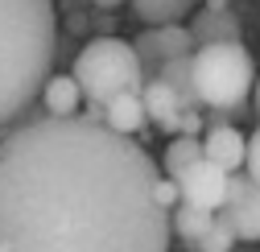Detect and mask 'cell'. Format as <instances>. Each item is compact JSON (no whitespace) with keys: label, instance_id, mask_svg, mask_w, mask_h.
<instances>
[{"label":"cell","instance_id":"cell-1","mask_svg":"<svg viewBox=\"0 0 260 252\" xmlns=\"http://www.w3.org/2000/svg\"><path fill=\"white\" fill-rule=\"evenodd\" d=\"M153 157L79 116H29L0 137V252H170Z\"/></svg>","mask_w":260,"mask_h":252},{"label":"cell","instance_id":"cell-2","mask_svg":"<svg viewBox=\"0 0 260 252\" xmlns=\"http://www.w3.org/2000/svg\"><path fill=\"white\" fill-rule=\"evenodd\" d=\"M58 46L54 0H0V133L42 100Z\"/></svg>","mask_w":260,"mask_h":252},{"label":"cell","instance_id":"cell-3","mask_svg":"<svg viewBox=\"0 0 260 252\" xmlns=\"http://www.w3.org/2000/svg\"><path fill=\"white\" fill-rule=\"evenodd\" d=\"M83 87V100L91 104H112L124 91H145V62L133 42L120 38H91L71 71Z\"/></svg>","mask_w":260,"mask_h":252},{"label":"cell","instance_id":"cell-4","mask_svg":"<svg viewBox=\"0 0 260 252\" xmlns=\"http://www.w3.org/2000/svg\"><path fill=\"white\" fill-rule=\"evenodd\" d=\"M256 62L244 42H215L194 50V87L199 104L211 112H236L248 104V91H256Z\"/></svg>","mask_w":260,"mask_h":252},{"label":"cell","instance_id":"cell-5","mask_svg":"<svg viewBox=\"0 0 260 252\" xmlns=\"http://www.w3.org/2000/svg\"><path fill=\"white\" fill-rule=\"evenodd\" d=\"M133 46H137V54L145 62V83L157 79V67H166V62L186 58V54L199 50V46H194L190 25H149L145 34H137Z\"/></svg>","mask_w":260,"mask_h":252},{"label":"cell","instance_id":"cell-6","mask_svg":"<svg viewBox=\"0 0 260 252\" xmlns=\"http://www.w3.org/2000/svg\"><path fill=\"white\" fill-rule=\"evenodd\" d=\"M219 215L236 228L240 240H260V182H252L248 174H232L227 203Z\"/></svg>","mask_w":260,"mask_h":252},{"label":"cell","instance_id":"cell-7","mask_svg":"<svg viewBox=\"0 0 260 252\" xmlns=\"http://www.w3.org/2000/svg\"><path fill=\"white\" fill-rule=\"evenodd\" d=\"M227 182H232V174H227L223 166H215V162H207V157H203L194 170H186V174L178 178V186H182V203L203 207V211H223V203H227Z\"/></svg>","mask_w":260,"mask_h":252},{"label":"cell","instance_id":"cell-8","mask_svg":"<svg viewBox=\"0 0 260 252\" xmlns=\"http://www.w3.org/2000/svg\"><path fill=\"white\" fill-rule=\"evenodd\" d=\"M203 153H207V162L223 166L227 174H240V166H248V141L232 124H211L203 133Z\"/></svg>","mask_w":260,"mask_h":252},{"label":"cell","instance_id":"cell-9","mask_svg":"<svg viewBox=\"0 0 260 252\" xmlns=\"http://www.w3.org/2000/svg\"><path fill=\"white\" fill-rule=\"evenodd\" d=\"M190 34H194V46H215V42H240V17L232 9H215L207 5L199 17L190 21Z\"/></svg>","mask_w":260,"mask_h":252},{"label":"cell","instance_id":"cell-10","mask_svg":"<svg viewBox=\"0 0 260 252\" xmlns=\"http://www.w3.org/2000/svg\"><path fill=\"white\" fill-rule=\"evenodd\" d=\"M83 104V87L75 75H50L46 91H42V112L46 116H75Z\"/></svg>","mask_w":260,"mask_h":252},{"label":"cell","instance_id":"cell-11","mask_svg":"<svg viewBox=\"0 0 260 252\" xmlns=\"http://www.w3.org/2000/svg\"><path fill=\"white\" fill-rule=\"evenodd\" d=\"M145 120H149V112H145V96H141V91H124V96H116L108 104V116H104L108 129H116L124 137H133Z\"/></svg>","mask_w":260,"mask_h":252},{"label":"cell","instance_id":"cell-12","mask_svg":"<svg viewBox=\"0 0 260 252\" xmlns=\"http://www.w3.org/2000/svg\"><path fill=\"white\" fill-rule=\"evenodd\" d=\"M141 96H145V112H149V120L157 124V129H161V124H170L178 112H186L182 96H178L170 83H161V79H149Z\"/></svg>","mask_w":260,"mask_h":252},{"label":"cell","instance_id":"cell-13","mask_svg":"<svg viewBox=\"0 0 260 252\" xmlns=\"http://www.w3.org/2000/svg\"><path fill=\"white\" fill-rule=\"evenodd\" d=\"M203 0H133V13L149 25H178L182 17H190Z\"/></svg>","mask_w":260,"mask_h":252},{"label":"cell","instance_id":"cell-14","mask_svg":"<svg viewBox=\"0 0 260 252\" xmlns=\"http://www.w3.org/2000/svg\"><path fill=\"white\" fill-rule=\"evenodd\" d=\"M157 79L170 83L178 96H182L186 108H203V104H199V87H194V54L174 58V62H166V67H157Z\"/></svg>","mask_w":260,"mask_h":252},{"label":"cell","instance_id":"cell-15","mask_svg":"<svg viewBox=\"0 0 260 252\" xmlns=\"http://www.w3.org/2000/svg\"><path fill=\"white\" fill-rule=\"evenodd\" d=\"M203 141L199 137H174L166 145V157H161V170H166V178H182L186 170H194L203 162Z\"/></svg>","mask_w":260,"mask_h":252},{"label":"cell","instance_id":"cell-16","mask_svg":"<svg viewBox=\"0 0 260 252\" xmlns=\"http://www.w3.org/2000/svg\"><path fill=\"white\" fill-rule=\"evenodd\" d=\"M215 224V211H203V207H190V203H178L174 207V232L190 244H199Z\"/></svg>","mask_w":260,"mask_h":252},{"label":"cell","instance_id":"cell-17","mask_svg":"<svg viewBox=\"0 0 260 252\" xmlns=\"http://www.w3.org/2000/svg\"><path fill=\"white\" fill-rule=\"evenodd\" d=\"M240 236H236V228L232 224H227V219L215 211V224H211V232L199 240V244H194V248H199V252H232V244H236Z\"/></svg>","mask_w":260,"mask_h":252},{"label":"cell","instance_id":"cell-18","mask_svg":"<svg viewBox=\"0 0 260 252\" xmlns=\"http://www.w3.org/2000/svg\"><path fill=\"white\" fill-rule=\"evenodd\" d=\"M157 203L166 207V211H174L178 203H182V186H178V178H157Z\"/></svg>","mask_w":260,"mask_h":252},{"label":"cell","instance_id":"cell-19","mask_svg":"<svg viewBox=\"0 0 260 252\" xmlns=\"http://www.w3.org/2000/svg\"><path fill=\"white\" fill-rule=\"evenodd\" d=\"M248 178L260 182V129L248 137Z\"/></svg>","mask_w":260,"mask_h":252},{"label":"cell","instance_id":"cell-20","mask_svg":"<svg viewBox=\"0 0 260 252\" xmlns=\"http://www.w3.org/2000/svg\"><path fill=\"white\" fill-rule=\"evenodd\" d=\"M91 5H100V9H120L124 0H91Z\"/></svg>","mask_w":260,"mask_h":252},{"label":"cell","instance_id":"cell-21","mask_svg":"<svg viewBox=\"0 0 260 252\" xmlns=\"http://www.w3.org/2000/svg\"><path fill=\"white\" fill-rule=\"evenodd\" d=\"M252 104H256V112H260V79H256V91H252Z\"/></svg>","mask_w":260,"mask_h":252}]
</instances>
